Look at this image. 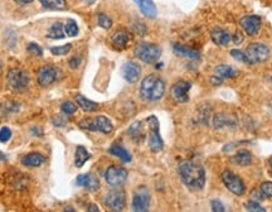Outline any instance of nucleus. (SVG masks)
<instances>
[{
    "label": "nucleus",
    "mask_w": 272,
    "mask_h": 212,
    "mask_svg": "<svg viewBox=\"0 0 272 212\" xmlns=\"http://www.w3.org/2000/svg\"><path fill=\"white\" fill-rule=\"evenodd\" d=\"M105 205L110 211H122L126 205V193L122 190H112L105 197Z\"/></svg>",
    "instance_id": "nucleus-11"
},
{
    "label": "nucleus",
    "mask_w": 272,
    "mask_h": 212,
    "mask_svg": "<svg viewBox=\"0 0 272 212\" xmlns=\"http://www.w3.org/2000/svg\"><path fill=\"white\" fill-rule=\"evenodd\" d=\"M165 94V81L156 75L144 77L140 85V98L145 102L159 101Z\"/></svg>",
    "instance_id": "nucleus-2"
},
{
    "label": "nucleus",
    "mask_w": 272,
    "mask_h": 212,
    "mask_svg": "<svg viewBox=\"0 0 272 212\" xmlns=\"http://www.w3.org/2000/svg\"><path fill=\"white\" fill-rule=\"evenodd\" d=\"M97 23L98 26L104 29H110L111 27H112V19H111L110 16H106V14L104 13H100L97 16Z\"/></svg>",
    "instance_id": "nucleus-34"
},
{
    "label": "nucleus",
    "mask_w": 272,
    "mask_h": 212,
    "mask_svg": "<svg viewBox=\"0 0 272 212\" xmlns=\"http://www.w3.org/2000/svg\"><path fill=\"white\" fill-rule=\"evenodd\" d=\"M222 182L228 191L236 196H243L246 192V184L240 176L231 171H225L222 173Z\"/></svg>",
    "instance_id": "nucleus-7"
},
{
    "label": "nucleus",
    "mask_w": 272,
    "mask_h": 212,
    "mask_svg": "<svg viewBox=\"0 0 272 212\" xmlns=\"http://www.w3.org/2000/svg\"><path fill=\"white\" fill-rule=\"evenodd\" d=\"M89 211H96V212H98L100 211V209H98L97 206L96 205H90L89 206Z\"/></svg>",
    "instance_id": "nucleus-46"
},
{
    "label": "nucleus",
    "mask_w": 272,
    "mask_h": 212,
    "mask_svg": "<svg viewBox=\"0 0 272 212\" xmlns=\"http://www.w3.org/2000/svg\"><path fill=\"white\" fill-rule=\"evenodd\" d=\"M79 64H81V58L77 57V56H75V57H72L70 60L71 68H77L79 66Z\"/></svg>",
    "instance_id": "nucleus-43"
},
{
    "label": "nucleus",
    "mask_w": 272,
    "mask_h": 212,
    "mask_svg": "<svg viewBox=\"0 0 272 212\" xmlns=\"http://www.w3.org/2000/svg\"><path fill=\"white\" fill-rule=\"evenodd\" d=\"M129 173L125 168L119 167V165H110L105 172V180L107 182L108 186L117 188L125 184L127 180Z\"/></svg>",
    "instance_id": "nucleus-9"
},
{
    "label": "nucleus",
    "mask_w": 272,
    "mask_h": 212,
    "mask_svg": "<svg viewBox=\"0 0 272 212\" xmlns=\"http://www.w3.org/2000/svg\"><path fill=\"white\" fill-rule=\"evenodd\" d=\"M91 158V154L87 152V149L85 147L79 146L76 148V153H75V165L77 168H82L85 163Z\"/></svg>",
    "instance_id": "nucleus-27"
},
{
    "label": "nucleus",
    "mask_w": 272,
    "mask_h": 212,
    "mask_svg": "<svg viewBox=\"0 0 272 212\" xmlns=\"http://www.w3.org/2000/svg\"><path fill=\"white\" fill-rule=\"evenodd\" d=\"M12 138V130L8 127H3L0 129V143H7Z\"/></svg>",
    "instance_id": "nucleus-39"
},
{
    "label": "nucleus",
    "mask_w": 272,
    "mask_h": 212,
    "mask_svg": "<svg viewBox=\"0 0 272 212\" xmlns=\"http://www.w3.org/2000/svg\"><path fill=\"white\" fill-rule=\"evenodd\" d=\"M53 124L56 125V127H64V125H66V120H63L62 116H54Z\"/></svg>",
    "instance_id": "nucleus-44"
},
{
    "label": "nucleus",
    "mask_w": 272,
    "mask_h": 212,
    "mask_svg": "<svg viewBox=\"0 0 272 212\" xmlns=\"http://www.w3.org/2000/svg\"><path fill=\"white\" fill-rule=\"evenodd\" d=\"M237 125V120L236 117L231 116L227 114H217L213 117V127L215 129H223V128H233Z\"/></svg>",
    "instance_id": "nucleus-18"
},
{
    "label": "nucleus",
    "mask_w": 272,
    "mask_h": 212,
    "mask_svg": "<svg viewBox=\"0 0 272 212\" xmlns=\"http://www.w3.org/2000/svg\"><path fill=\"white\" fill-rule=\"evenodd\" d=\"M231 56L234 58V60L240 61V62H243V64H250L248 62V58H247L246 53H243L240 49H232L231 51Z\"/></svg>",
    "instance_id": "nucleus-38"
},
{
    "label": "nucleus",
    "mask_w": 272,
    "mask_h": 212,
    "mask_svg": "<svg viewBox=\"0 0 272 212\" xmlns=\"http://www.w3.org/2000/svg\"><path fill=\"white\" fill-rule=\"evenodd\" d=\"M78 32L79 29L78 26H77L76 20L70 19L66 23V26H64V33H66V35H68V37H76V35L78 34Z\"/></svg>",
    "instance_id": "nucleus-31"
},
{
    "label": "nucleus",
    "mask_w": 272,
    "mask_h": 212,
    "mask_svg": "<svg viewBox=\"0 0 272 212\" xmlns=\"http://www.w3.org/2000/svg\"><path fill=\"white\" fill-rule=\"evenodd\" d=\"M135 56L144 64L154 65L156 64L162 56V48L155 43H149V42H143L135 47L134 51Z\"/></svg>",
    "instance_id": "nucleus-3"
},
{
    "label": "nucleus",
    "mask_w": 272,
    "mask_h": 212,
    "mask_svg": "<svg viewBox=\"0 0 272 212\" xmlns=\"http://www.w3.org/2000/svg\"><path fill=\"white\" fill-rule=\"evenodd\" d=\"M133 29L139 35H143L146 33V27H145V24H143V23H135V24L133 26Z\"/></svg>",
    "instance_id": "nucleus-41"
},
{
    "label": "nucleus",
    "mask_w": 272,
    "mask_h": 212,
    "mask_svg": "<svg viewBox=\"0 0 272 212\" xmlns=\"http://www.w3.org/2000/svg\"><path fill=\"white\" fill-rule=\"evenodd\" d=\"M76 184L78 187H83L90 192H96L100 188V179L91 173L79 174L76 179Z\"/></svg>",
    "instance_id": "nucleus-16"
},
{
    "label": "nucleus",
    "mask_w": 272,
    "mask_h": 212,
    "mask_svg": "<svg viewBox=\"0 0 272 212\" xmlns=\"http://www.w3.org/2000/svg\"><path fill=\"white\" fill-rule=\"evenodd\" d=\"M130 38H131V35H130V33L127 32L126 29H119L111 35V42L116 48H126V46L129 45Z\"/></svg>",
    "instance_id": "nucleus-20"
},
{
    "label": "nucleus",
    "mask_w": 272,
    "mask_h": 212,
    "mask_svg": "<svg viewBox=\"0 0 272 212\" xmlns=\"http://www.w3.org/2000/svg\"><path fill=\"white\" fill-rule=\"evenodd\" d=\"M240 24L247 34L253 37L259 32L261 26H262V20H261V16H246L241 19Z\"/></svg>",
    "instance_id": "nucleus-14"
},
{
    "label": "nucleus",
    "mask_w": 272,
    "mask_h": 212,
    "mask_svg": "<svg viewBox=\"0 0 272 212\" xmlns=\"http://www.w3.org/2000/svg\"><path fill=\"white\" fill-rule=\"evenodd\" d=\"M134 1L144 16L149 18V19H155L158 16V9L152 0H134Z\"/></svg>",
    "instance_id": "nucleus-17"
},
{
    "label": "nucleus",
    "mask_w": 272,
    "mask_h": 212,
    "mask_svg": "<svg viewBox=\"0 0 272 212\" xmlns=\"http://www.w3.org/2000/svg\"><path fill=\"white\" fill-rule=\"evenodd\" d=\"M79 127L90 131H101L104 134H110L114 130L111 120L105 115H98L95 117H86L79 121Z\"/></svg>",
    "instance_id": "nucleus-4"
},
{
    "label": "nucleus",
    "mask_w": 272,
    "mask_h": 212,
    "mask_svg": "<svg viewBox=\"0 0 272 212\" xmlns=\"http://www.w3.org/2000/svg\"><path fill=\"white\" fill-rule=\"evenodd\" d=\"M211 38H212L213 43H214L215 46L225 47V46H227L228 43L231 42L232 37H231V34L226 31V29L217 27V28L213 29L212 33H211Z\"/></svg>",
    "instance_id": "nucleus-19"
},
{
    "label": "nucleus",
    "mask_w": 272,
    "mask_h": 212,
    "mask_svg": "<svg viewBox=\"0 0 272 212\" xmlns=\"http://www.w3.org/2000/svg\"><path fill=\"white\" fill-rule=\"evenodd\" d=\"M173 49L177 54H179L181 57L188 58V60H200V53L199 51L193 49V48L187 47V46H181V45H174L173 46Z\"/></svg>",
    "instance_id": "nucleus-22"
},
{
    "label": "nucleus",
    "mask_w": 272,
    "mask_h": 212,
    "mask_svg": "<svg viewBox=\"0 0 272 212\" xmlns=\"http://www.w3.org/2000/svg\"><path fill=\"white\" fill-rule=\"evenodd\" d=\"M5 159H7V157L0 153V161H5Z\"/></svg>",
    "instance_id": "nucleus-49"
},
{
    "label": "nucleus",
    "mask_w": 272,
    "mask_h": 212,
    "mask_svg": "<svg viewBox=\"0 0 272 212\" xmlns=\"http://www.w3.org/2000/svg\"><path fill=\"white\" fill-rule=\"evenodd\" d=\"M237 75L238 71L229 65H219L215 67V76H218L221 80L233 79V77H237Z\"/></svg>",
    "instance_id": "nucleus-24"
},
{
    "label": "nucleus",
    "mask_w": 272,
    "mask_h": 212,
    "mask_svg": "<svg viewBox=\"0 0 272 212\" xmlns=\"http://www.w3.org/2000/svg\"><path fill=\"white\" fill-rule=\"evenodd\" d=\"M211 207H212V211H214V212L226 211L225 205H223L219 199H213L212 202H211Z\"/></svg>",
    "instance_id": "nucleus-40"
},
{
    "label": "nucleus",
    "mask_w": 272,
    "mask_h": 212,
    "mask_svg": "<svg viewBox=\"0 0 272 212\" xmlns=\"http://www.w3.org/2000/svg\"><path fill=\"white\" fill-rule=\"evenodd\" d=\"M27 51H28L29 53L37 56V57H42V56H43V49H42L41 46L37 45V43H29L28 47H27Z\"/></svg>",
    "instance_id": "nucleus-37"
},
{
    "label": "nucleus",
    "mask_w": 272,
    "mask_h": 212,
    "mask_svg": "<svg viewBox=\"0 0 272 212\" xmlns=\"http://www.w3.org/2000/svg\"><path fill=\"white\" fill-rule=\"evenodd\" d=\"M60 110H62L64 115L70 116V115H73L77 111V105L73 104L72 101H64L63 104L60 105Z\"/></svg>",
    "instance_id": "nucleus-35"
},
{
    "label": "nucleus",
    "mask_w": 272,
    "mask_h": 212,
    "mask_svg": "<svg viewBox=\"0 0 272 212\" xmlns=\"http://www.w3.org/2000/svg\"><path fill=\"white\" fill-rule=\"evenodd\" d=\"M181 182L189 190H202L206 184V171L200 164L193 161H183L178 165Z\"/></svg>",
    "instance_id": "nucleus-1"
},
{
    "label": "nucleus",
    "mask_w": 272,
    "mask_h": 212,
    "mask_svg": "<svg viewBox=\"0 0 272 212\" xmlns=\"http://www.w3.org/2000/svg\"><path fill=\"white\" fill-rule=\"evenodd\" d=\"M259 192L265 199H272V182L266 180L259 186Z\"/></svg>",
    "instance_id": "nucleus-32"
},
{
    "label": "nucleus",
    "mask_w": 272,
    "mask_h": 212,
    "mask_svg": "<svg viewBox=\"0 0 272 212\" xmlns=\"http://www.w3.org/2000/svg\"><path fill=\"white\" fill-rule=\"evenodd\" d=\"M127 133H129V135L131 136V139L134 142H141L145 138V130H144L141 121H135L134 124H131Z\"/></svg>",
    "instance_id": "nucleus-26"
},
{
    "label": "nucleus",
    "mask_w": 272,
    "mask_h": 212,
    "mask_svg": "<svg viewBox=\"0 0 272 212\" xmlns=\"http://www.w3.org/2000/svg\"><path fill=\"white\" fill-rule=\"evenodd\" d=\"M267 164H269V171H270V173L272 174V155H271V157H270L269 162H267Z\"/></svg>",
    "instance_id": "nucleus-48"
},
{
    "label": "nucleus",
    "mask_w": 272,
    "mask_h": 212,
    "mask_svg": "<svg viewBox=\"0 0 272 212\" xmlns=\"http://www.w3.org/2000/svg\"><path fill=\"white\" fill-rule=\"evenodd\" d=\"M45 158L39 153H29L22 158L23 165L26 167H39L45 163Z\"/></svg>",
    "instance_id": "nucleus-25"
},
{
    "label": "nucleus",
    "mask_w": 272,
    "mask_h": 212,
    "mask_svg": "<svg viewBox=\"0 0 272 212\" xmlns=\"http://www.w3.org/2000/svg\"><path fill=\"white\" fill-rule=\"evenodd\" d=\"M39 3L49 10H64L67 9L66 0H39Z\"/></svg>",
    "instance_id": "nucleus-29"
},
{
    "label": "nucleus",
    "mask_w": 272,
    "mask_h": 212,
    "mask_svg": "<svg viewBox=\"0 0 272 212\" xmlns=\"http://www.w3.org/2000/svg\"><path fill=\"white\" fill-rule=\"evenodd\" d=\"M122 77L125 81L129 83H136L141 76V67L139 64H136L134 61H129L122 66Z\"/></svg>",
    "instance_id": "nucleus-15"
},
{
    "label": "nucleus",
    "mask_w": 272,
    "mask_h": 212,
    "mask_svg": "<svg viewBox=\"0 0 272 212\" xmlns=\"http://www.w3.org/2000/svg\"><path fill=\"white\" fill-rule=\"evenodd\" d=\"M86 3H89V4H93V3H95V0H86Z\"/></svg>",
    "instance_id": "nucleus-50"
},
{
    "label": "nucleus",
    "mask_w": 272,
    "mask_h": 212,
    "mask_svg": "<svg viewBox=\"0 0 272 212\" xmlns=\"http://www.w3.org/2000/svg\"><path fill=\"white\" fill-rule=\"evenodd\" d=\"M71 48H72V45L68 43V45L52 47L49 51H51V53L54 54V56H66V54H68V52L71 51Z\"/></svg>",
    "instance_id": "nucleus-33"
},
{
    "label": "nucleus",
    "mask_w": 272,
    "mask_h": 212,
    "mask_svg": "<svg viewBox=\"0 0 272 212\" xmlns=\"http://www.w3.org/2000/svg\"><path fill=\"white\" fill-rule=\"evenodd\" d=\"M8 83L10 89L16 92H24L29 87V75L22 68H13L8 73Z\"/></svg>",
    "instance_id": "nucleus-6"
},
{
    "label": "nucleus",
    "mask_w": 272,
    "mask_h": 212,
    "mask_svg": "<svg viewBox=\"0 0 272 212\" xmlns=\"http://www.w3.org/2000/svg\"><path fill=\"white\" fill-rule=\"evenodd\" d=\"M252 154H251L250 150L247 149H241L238 150L236 154L232 157V163L236 165H240V167H246V165H250L252 163Z\"/></svg>",
    "instance_id": "nucleus-21"
},
{
    "label": "nucleus",
    "mask_w": 272,
    "mask_h": 212,
    "mask_svg": "<svg viewBox=\"0 0 272 212\" xmlns=\"http://www.w3.org/2000/svg\"><path fill=\"white\" fill-rule=\"evenodd\" d=\"M58 79V71L56 67L53 66H43L41 70L37 73V80L38 83L43 87L51 86L52 83H54Z\"/></svg>",
    "instance_id": "nucleus-13"
},
{
    "label": "nucleus",
    "mask_w": 272,
    "mask_h": 212,
    "mask_svg": "<svg viewBox=\"0 0 272 212\" xmlns=\"http://www.w3.org/2000/svg\"><path fill=\"white\" fill-rule=\"evenodd\" d=\"M190 89H192V82L185 81V80H181V81H178L171 86L170 95L177 102L184 104V102L189 101Z\"/></svg>",
    "instance_id": "nucleus-12"
},
{
    "label": "nucleus",
    "mask_w": 272,
    "mask_h": 212,
    "mask_svg": "<svg viewBox=\"0 0 272 212\" xmlns=\"http://www.w3.org/2000/svg\"><path fill=\"white\" fill-rule=\"evenodd\" d=\"M244 209L247 210V211H251V212H265L266 210L263 209L262 206L259 205L257 201H250V202H247L246 205H244Z\"/></svg>",
    "instance_id": "nucleus-36"
},
{
    "label": "nucleus",
    "mask_w": 272,
    "mask_h": 212,
    "mask_svg": "<svg viewBox=\"0 0 272 212\" xmlns=\"http://www.w3.org/2000/svg\"><path fill=\"white\" fill-rule=\"evenodd\" d=\"M76 102L79 108L82 109L83 111H87V113H92V111L98 110L97 102L92 101V100H89V98H86L85 96H82V95L76 96Z\"/></svg>",
    "instance_id": "nucleus-28"
},
{
    "label": "nucleus",
    "mask_w": 272,
    "mask_h": 212,
    "mask_svg": "<svg viewBox=\"0 0 272 212\" xmlns=\"http://www.w3.org/2000/svg\"><path fill=\"white\" fill-rule=\"evenodd\" d=\"M133 211L135 212H146L149 211L150 207V192L146 187L141 186L136 188L133 196Z\"/></svg>",
    "instance_id": "nucleus-10"
},
{
    "label": "nucleus",
    "mask_w": 272,
    "mask_h": 212,
    "mask_svg": "<svg viewBox=\"0 0 272 212\" xmlns=\"http://www.w3.org/2000/svg\"><path fill=\"white\" fill-rule=\"evenodd\" d=\"M108 153L117 157V158L120 159V161H122L123 163H129V162H131V159H133L131 158V154L126 150V148H123L121 144H117V143L116 144H112V146L110 147Z\"/></svg>",
    "instance_id": "nucleus-23"
},
{
    "label": "nucleus",
    "mask_w": 272,
    "mask_h": 212,
    "mask_svg": "<svg viewBox=\"0 0 272 212\" xmlns=\"http://www.w3.org/2000/svg\"><path fill=\"white\" fill-rule=\"evenodd\" d=\"M16 4H19V5H26V4H29L32 3V1H34V0H14Z\"/></svg>",
    "instance_id": "nucleus-45"
},
{
    "label": "nucleus",
    "mask_w": 272,
    "mask_h": 212,
    "mask_svg": "<svg viewBox=\"0 0 272 212\" xmlns=\"http://www.w3.org/2000/svg\"><path fill=\"white\" fill-rule=\"evenodd\" d=\"M232 39H233L234 43H236V45L238 46V45H241L242 42H243L244 38H243V34H242V33H241V32H236L233 34V38H232Z\"/></svg>",
    "instance_id": "nucleus-42"
},
{
    "label": "nucleus",
    "mask_w": 272,
    "mask_h": 212,
    "mask_svg": "<svg viewBox=\"0 0 272 212\" xmlns=\"http://www.w3.org/2000/svg\"><path fill=\"white\" fill-rule=\"evenodd\" d=\"M145 123L149 125V138H148V143H149V148L151 152L159 153L162 152L164 148V142L162 139L160 131H159V120L156 116L151 115L145 120Z\"/></svg>",
    "instance_id": "nucleus-5"
},
{
    "label": "nucleus",
    "mask_w": 272,
    "mask_h": 212,
    "mask_svg": "<svg viewBox=\"0 0 272 212\" xmlns=\"http://www.w3.org/2000/svg\"><path fill=\"white\" fill-rule=\"evenodd\" d=\"M35 128H37V127H34V128H33V129H32L33 134H34V135H42V134H43V133H42V130H41V129L37 130V129H35Z\"/></svg>",
    "instance_id": "nucleus-47"
},
{
    "label": "nucleus",
    "mask_w": 272,
    "mask_h": 212,
    "mask_svg": "<svg viewBox=\"0 0 272 212\" xmlns=\"http://www.w3.org/2000/svg\"><path fill=\"white\" fill-rule=\"evenodd\" d=\"M246 56L248 58L250 65L261 64L269 60L270 57V48L263 43H251L246 49Z\"/></svg>",
    "instance_id": "nucleus-8"
},
{
    "label": "nucleus",
    "mask_w": 272,
    "mask_h": 212,
    "mask_svg": "<svg viewBox=\"0 0 272 212\" xmlns=\"http://www.w3.org/2000/svg\"><path fill=\"white\" fill-rule=\"evenodd\" d=\"M64 35H66V33H64V26L60 22L54 23L47 33V37H49L52 39H62L64 38Z\"/></svg>",
    "instance_id": "nucleus-30"
}]
</instances>
